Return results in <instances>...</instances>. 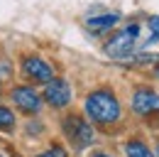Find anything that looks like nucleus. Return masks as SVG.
Masks as SVG:
<instances>
[{"label": "nucleus", "mask_w": 159, "mask_h": 157, "mask_svg": "<svg viewBox=\"0 0 159 157\" xmlns=\"http://www.w3.org/2000/svg\"><path fill=\"white\" fill-rule=\"evenodd\" d=\"M22 69H25V74L32 78V81H37V83H49L52 78H54V71H52V66L39 57H27L22 61Z\"/></svg>", "instance_id": "obj_6"}, {"label": "nucleus", "mask_w": 159, "mask_h": 157, "mask_svg": "<svg viewBox=\"0 0 159 157\" xmlns=\"http://www.w3.org/2000/svg\"><path fill=\"white\" fill-rule=\"evenodd\" d=\"M120 22V15L118 12H105V15H96V17H88L86 25L93 30V32H103V30H110Z\"/></svg>", "instance_id": "obj_8"}, {"label": "nucleus", "mask_w": 159, "mask_h": 157, "mask_svg": "<svg viewBox=\"0 0 159 157\" xmlns=\"http://www.w3.org/2000/svg\"><path fill=\"white\" fill-rule=\"evenodd\" d=\"M64 133L74 142V147H79V150L93 145V128H91L88 120H83L81 116H66L64 118Z\"/></svg>", "instance_id": "obj_3"}, {"label": "nucleus", "mask_w": 159, "mask_h": 157, "mask_svg": "<svg viewBox=\"0 0 159 157\" xmlns=\"http://www.w3.org/2000/svg\"><path fill=\"white\" fill-rule=\"evenodd\" d=\"M37 157H66V152H64V147H52V150H47V152H42V155H37Z\"/></svg>", "instance_id": "obj_12"}, {"label": "nucleus", "mask_w": 159, "mask_h": 157, "mask_svg": "<svg viewBox=\"0 0 159 157\" xmlns=\"http://www.w3.org/2000/svg\"><path fill=\"white\" fill-rule=\"evenodd\" d=\"M157 157H159V147H157Z\"/></svg>", "instance_id": "obj_15"}, {"label": "nucleus", "mask_w": 159, "mask_h": 157, "mask_svg": "<svg viewBox=\"0 0 159 157\" xmlns=\"http://www.w3.org/2000/svg\"><path fill=\"white\" fill-rule=\"evenodd\" d=\"M125 152H127V157H152L149 147L144 142H139V140H130L125 145Z\"/></svg>", "instance_id": "obj_9"}, {"label": "nucleus", "mask_w": 159, "mask_h": 157, "mask_svg": "<svg viewBox=\"0 0 159 157\" xmlns=\"http://www.w3.org/2000/svg\"><path fill=\"white\" fill-rule=\"evenodd\" d=\"M154 74H157V76H159V66H157V69H154Z\"/></svg>", "instance_id": "obj_14"}, {"label": "nucleus", "mask_w": 159, "mask_h": 157, "mask_svg": "<svg viewBox=\"0 0 159 157\" xmlns=\"http://www.w3.org/2000/svg\"><path fill=\"white\" fill-rule=\"evenodd\" d=\"M12 123H15L12 111L5 108V106H0V128H12Z\"/></svg>", "instance_id": "obj_10"}, {"label": "nucleus", "mask_w": 159, "mask_h": 157, "mask_svg": "<svg viewBox=\"0 0 159 157\" xmlns=\"http://www.w3.org/2000/svg\"><path fill=\"white\" fill-rule=\"evenodd\" d=\"M139 44V25H130L105 42V54L113 59H127Z\"/></svg>", "instance_id": "obj_2"}, {"label": "nucleus", "mask_w": 159, "mask_h": 157, "mask_svg": "<svg viewBox=\"0 0 159 157\" xmlns=\"http://www.w3.org/2000/svg\"><path fill=\"white\" fill-rule=\"evenodd\" d=\"M44 101L49 106H54V108L69 106V101H71V86L64 78H52L47 83V88H44Z\"/></svg>", "instance_id": "obj_4"}, {"label": "nucleus", "mask_w": 159, "mask_h": 157, "mask_svg": "<svg viewBox=\"0 0 159 157\" xmlns=\"http://www.w3.org/2000/svg\"><path fill=\"white\" fill-rule=\"evenodd\" d=\"M93 157H110V155H103V152H98V155H93Z\"/></svg>", "instance_id": "obj_13"}, {"label": "nucleus", "mask_w": 159, "mask_h": 157, "mask_svg": "<svg viewBox=\"0 0 159 157\" xmlns=\"http://www.w3.org/2000/svg\"><path fill=\"white\" fill-rule=\"evenodd\" d=\"M12 101H15V106L22 108L25 113H37L42 108V98L34 93V88H27V86L12 88Z\"/></svg>", "instance_id": "obj_7"}, {"label": "nucleus", "mask_w": 159, "mask_h": 157, "mask_svg": "<svg viewBox=\"0 0 159 157\" xmlns=\"http://www.w3.org/2000/svg\"><path fill=\"white\" fill-rule=\"evenodd\" d=\"M86 116L96 123L110 125L120 118V101L115 98L113 91L98 88V91L88 93V98H86Z\"/></svg>", "instance_id": "obj_1"}, {"label": "nucleus", "mask_w": 159, "mask_h": 157, "mask_svg": "<svg viewBox=\"0 0 159 157\" xmlns=\"http://www.w3.org/2000/svg\"><path fill=\"white\" fill-rule=\"evenodd\" d=\"M132 111L139 113V116L159 113V96L152 88H137L132 93Z\"/></svg>", "instance_id": "obj_5"}, {"label": "nucleus", "mask_w": 159, "mask_h": 157, "mask_svg": "<svg viewBox=\"0 0 159 157\" xmlns=\"http://www.w3.org/2000/svg\"><path fill=\"white\" fill-rule=\"evenodd\" d=\"M149 39L147 42H154V39H159V17H149Z\"/></svg>", "instance_id": "obj_11"}]
</instances>
